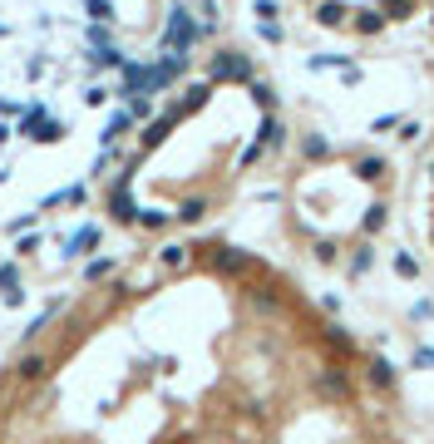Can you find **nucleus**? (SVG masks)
Wrapping results in <instances>:
<instances>
[{
    "label": "nucleus",
    "mask_w": 434,
    "mask_h": 444,
    "mask_svg": "<svg viewBox=\"0 0 434 444\" xmlns=\"http://www.w3.org/2000/svg\"><path fill=\"white\" fill-rule=\"evenodd\" d=\"M420 232H425V252L434 267V128L425 138V158H420Z\"/></svg>",
    "instance_id": "nucleus-4"
},
{
    "label": "nucleus",
    "mask_w": 434,
    "mask_h": 444,
    "mask_svg": "<svg viewBox=\"0 0 434 444\" xmlns=\"http://www.w3.org/2000/svg\"><path fill=\"white\" fill-rule=\"evenodd\" d=\"M0 292H5V301H10V306H20V301H25V287H20L15 262H0Z\"/></svg>",
    "instance_id": "nucleus-6"
},
{
    "label": "nucleus",
    "mask_w": 434,
    "mask_h": 444,
    "mask_svg": "<svg viewBox=\"0 0 434 444\" xmlns=\"http://www.w3.org/2000/svg\"><path fill=\"white\" fill-rule=\"evenodd\" d=\"M123 128H128V113H113V118H108V128H104V143H113Z\"/></svg>",
    "instance_id": "nucleus-10"
},
{
    "label": "nucleus",
    "mask_w": 434,
    "mask_h": 444,
    "mask_svg": "<svg viewBox=\"0 0 434 444\" xmlns=\"http://www.w3.org/2000/svg\"><path fill=\"white\" fill-rule=\"evenodd\" d=\"M20 133H25V138H35V143H55L65 128H60L55 118H45V104H30V109H25V118H20Z\"/></svg>",
    "instance_id": "nucleus-5"
},
{
    "label": "nucleus",
    "mask_w": 434,
    "mask_h": 444,
    "mask_svg": "<svg viewBox=\"0 0 434 444\" xmlns=\"http://www.w3.org/2000/svg\"><path fill=\"white\" fill-rule=\"evenodd\" d=\"M84 5H89V15H94V20H108V15H113V10H108V0H84Z\"/></svg>",
    "instance_id": "nucleus-12"
},
{
    "label": "nucleus",
    "mask_w": 434,
    "mask_h": 444,
    "mask_svg": "<svg viewBox=\"0 0 434 444\" xmlns=\"http://www.w3.org/2000/svg\"><path fill=\"white\" fill-rule=\"evenodd\" d=\"M0 113H20V104H10V99H0Z\"/></svg>",
    "instance_id": "nucleus-13"
},
{
    "label": "nucleus",
    "mask_w": 434,
    "mask_h": 444,
    "mask_svg": "<svg viewBox=\"0 0 434 444\" xmlns=\"http://www.w3.org/2000/svg\"><path fill=\"white\" fill-rule=\"evenodd\" d=\"M316 20L350 35H385L395 25H425L434 40V0H316Z\"/></svg>",
    "instance_id": "nucleus-3"
},
{
    "label": "nucleus",
    "mask_w": 434,
    "mask_h": 444,
    "mask_svg": "<svg viewBox=\"0 0 434 444\" xmlns=\"http://www.w3.org/2000/svg\"><path fill=\"white\" fill-rule=\"evenodd\" d=\"M395 163L360 143L301 148V168L286 188V222L311 262L335 272H360L395 218Z\"/></svg>",
    "instance_id": "nucleus-2"
},
{
    "label": "nucleus",
    "mask_w": 434,
    "mask_h": 444,
    "mask_svg": "<svg viewBox=\"0 0 434 444\" xmlns=\"http://www.w3.org/2000/svg\"><path fill=\"white\" fill-rule=\"evenodd\" d=\"M222 444H415L395 370L340 321H316Z\"/></svg>",
    "instance_id": "nucleus-1"
},
{
    "label": "nucleus",
    "mask_w": 434,
    "mask_h": 444,
    "mask_svg": "<svg viewBox=\"0 0 434 444\" xmlns=\"http://www.w3.org/2000/svg\"><path fill=\"white\" fill-rule=\"evenodd\" d=\"M35 247H40V232H30V237H20V242H15V257H30Z\"/></svg>",
    "instance_id": "nucleus-11"
},
{
    "label": "nucleus",
    "mask_w": 434,
    "mask_h": 444,
    "mask_svg": "<svg viewBox=\"0 0 434 444\" xmlns=\"http://www.w3.org/2000/svg\"><path fill=\"white\" fill-rule=\"evenodd\" d=\"M113 267H118L113 257H99V262H89V267H84V282H104V277H113Z\"/></svg>",
    "instance_id": "nucleus-9"
},
{
    "label": "nucleus",
    "mask_w": 434,
    "mask_h": 444,
    "mask_svg": "<svg viewBox=\"0 0 434 444\" xmlns=\"http://www.w3.org/2000/svg\"><path fill=\"white\" fill-rule=\"evenodd\" d=\"M45 370H50V360L45 355H20V365H15V375L30 385V380H45Z\"/></svg>",
    "instance_id": "nucleus-8"
},
{
    "label": "nucleus",
    "mask_w": 434,
    "mask_h": 444,
    "mask_svg": "<svg viewBox=\"0 0 434 444\" xmlns=\"http://www.w3.org/2000/svg\"><path fill=\"white\" fill-rule=\"evenodd\" d=\"M94 242H99V227H79V232H74V237L65 242V257H84V252H89Z\"/></svg>",
    "instance_id": "nucleus-7"
}]
</instances>
